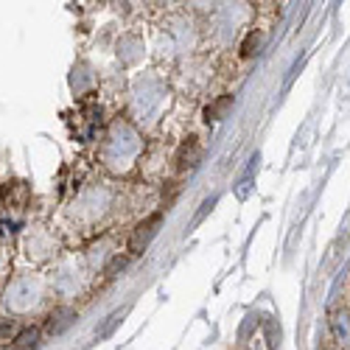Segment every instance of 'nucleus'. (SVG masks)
Returning a JSON list of instances; mask_svg holds the SVG:
<instances>
[{"instance_id":"1","label":"nucleus","mask_w":350,"mask_h":350,"mask_svg":"<svg viewBox=\"0 0 350 350\" xmlns=\"http://www.w3.org/2000/svg\"><path fill=\"white\" fill-rule=\"evenodd\" d=\"M160 221H163V213H154V216H149L146 221H140V224L135 227V232H132L129 250H132V252H140V250H146V244H149V241L154 239V230L160 227Z\"/></svg>"},{"instance_id":"2","label":"nucleus","mask_w":350,"mask_h":350,"mask_svg":"<svg viewBox=\"0 0 350 350\" xmlns=\"http://www.w3.org/2000/svg\"><path fill=\"white\" fill-rule=\"evenodd\" d=\"M40 342V331L37 328H25L17 339H14V347H20V350H28V347H34Z\"/></svg>"}]
</instances>
